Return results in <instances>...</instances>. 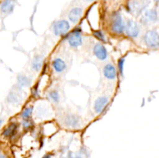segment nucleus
I'll list each match as a JSON object with an SVG mask.
<instances>
[{"label": "nucleus", "instance_id": "obj_1", "mask_svg": "<svg viewBox=\"0 0 159 158\" xmlns=\"http://www.w3.org/2000/svg\"><path fill=\"white\" fill-rule=\"evenodd\" d=\"M144 42L148 47H159V33L156 30H148L144 36Z\"/></svg>", "mask_w": 159, "mask_h": 158}, {"label": "nucleus", "instance_id": "obj_2", "mask_svg": "<svg viewBox=\"0 0 159 158\" xmlns=\"http://www.w3.org/2000/svg\"><path fill=\"white\" fill-rule=\"evenodd\" d=\"M70 29V24L67 20H60L56 21L53 25V32L54 35H65Z\"/></svg>", "mask_w": 159, "mask_h": 158}, {"label": "nucleus", "instance_id": "obj_3", "mask_svg": "<svg viewBox=\"0 0 159 158\" xmlns=\"http://www.w3.org/2000/svg\"><path fill=\"white\" fill-rule=\"evenodd\" d=\"M81 29H75L68 37V42L73 48H77L82 44V37L81 35Z\"/></svg>", "mask_w": 159, "mask_h": 158}, {"label": "nucleus", "instance_id": "obj_4", "mask_svg": "<svg viewBox=\"0 0 159 158\" xmlns=\"http://www.w3.org/2000/svg\"><path fill=\"white\" fill-rule=\"evenodd\" d=\"M125 31L127 35L132 38H135L139 35L140 28L138 23L134 20H129L125 26Z\"/></svg>", "mask_w": 159, "mask_h": 158}, {"label": "nucleus", "instance_id": "obj_5", "mask_svg": "<svg viewBox=\"0 0 159 158\" xmlns=\"http://www.w3.org/2000/svg\"><path fill=\"white\" fill-rule=\"evenodd\" d=\"M125 29L124 20L120 15H116L112 23V30L117 34L122 33Z\"/></svg>", "mask_w": 159, "mask_h": 158}, {"label": "nucleus", "instance_id": "obj_6", "mask_svg": "<svg viewBox=\"0 0 159 158\" xmlns=\"http://www.w3.org/2000/svg\"><path fill=\"white\" fill-rule=\"evenodd\" d=\"M93 54L99 60H104L108 57V52L105 46L101 43H96L93 47Z\"/></svg>", "mask_w": 159, "mask_h": 158}, {"label": "nucleus", "instance_id": "obj_7", "mask_svg": "<svg viewBox=\"0 0 159 158\" xmlns=\"http://www.w3.org/2000/svg\"><path fill=\"white\" fill-rule=\"evenodd\" d=\"M109 103V99L107 97L105 96H102V97H99L94 102V111L96 113H101L104 110L107 105Z\"/></svg>", "mask_w": 159, "mask_h": 158}, {"label": "nucleus", "instance_id": "obj_8", "mask_svg": "<svg viewBox=\"0 0 159 158\" xmlns=\"http://www.w3.org/2000/svg\"><path fill=\"white\" fill-rule=\"evenodd\" d=\"M103 75L108 80H114L116 77V70L114 65L111 64H107L103 68Z\"/></svg>", "mask_w": 159, "mask_h": 158}, {"label": "nucleus", "instance_id": "obj_9", "mask_svg": "<svg viewBox=\"0 0 159 158\" xmlns=\"http://www.w3.org/2000/svg\"><path fill=\"white\" fill-rule=\"evenodd\" d=\"M82 14H83V10H82V9H81V8L79 7H75L70 10L68 16L71 23H75L80 20L81 17L82 16Z\"/></svg>", "mask_w": 159, "mask_h": 158}, {"label": "nucleus", "instance_id": "obj_10", "mask_svg": "<svg viewBox=\"0 0 159 158\" xmlns=\"http://www.w3.org/2000/svg\"><path fill=\"white\" fill-rule=\"evenodd\" d=\"M15 2L13 0H4L1 5V12L3 14H9L13 10Z\"/></svg>", "mask_w": 159, "mask_h": 158}, {"label": "nucleus", "instance_id": "obj_11", "mask_svg": "<svg viewBox=\"0 0 159 158\" xmlns=\"http://www.w3.org/2000/svg\"><path fill=\"white\" fill-rule=\"evenodd\" d=\"M64 123L67 126L76 128V127L79 126V125H80V121H79V119L77 116L70 115V116H68L65 117V120H64Z\"/></svg>", "mask_w": 159, "mask_h": 158}, {"label": "nucleus", "instance_id": "obj_12", "mask_svg": "<svg viewBox=\"0 0 159 158\" xmlns=\"http://www.w3.org/2000/svg\"><path fill=\"white\" fill-rule=\"evenodd\" d=\"M52 66L57 73H61L66 69V63L61 58H56L53 60Z\"/></svg>", "mask_w": 159, "mask_h": 158}, {"label": "nucleus", "instance_id": "obj_13", "mask_svg": "<svg viewBox=\"0 0 159 158\" xmlns=\"http://www.w3.org/2000/svg\"><path fill=\"white\" fill-rule=\"evenodd\" d=\"M17 129V125L16 123H12L6 129H5L2 133V136L4 137H11L16 133Z\"/></svg>", "mask_w": 159, "mask_h": 158}, {"label": "nucleus", "instance_id": "obj_14", "mask_svg": "<svg viewBox=\"0 0 159 158\" xmlns=\"http://www.w3.org/2000/svg\"><path fill=\"white\" fill-rule=\"evenodd\" d=\"M43 65V57L41 56L37 55L34 57L32 61V68L36 71H39Z\"/></svg>", "mask_w": 159, "mask_h": 158}, {"label": "nucleus", "instance_id": "obj_15", "mask_svg": "<svg viewBox=\"0 0 159 158\" xmlns=\"http://www.w3.org/2000/svg\"><path fill=\"white\" fill-rule=\"evenodd\" d=\"M17 81L20 87H28L31 84L30 78L26 75H19L17 77Z\"/></svg>", "mask_w": 159, "mask_h": 158}, {"label": "nucleus", "instance_id": "obj_16", "mask_svg": "<svg viewBox=\"0 0 159 158\" xmlns=\"http://www.w3.org/2000/svg\"><path fill=\"white\" fill-rule=\"evenodd\" d=\"M145 15L146 17L151 21H156L157 19H158V13H157V11L155 9H151V10L148 11Z\"/></svg>", "mask_w": 159, "mask_h": 158}, {"label": "nucleus", "instance_id": "obj_17", "mask_svg": "<svg viewBox=\"0 0 159 158\" xmlns=\"http://www.w3.org/2000/svg\"><path fill=\"white\" fill-rule=\"evenodd\" d=\"M20 96L18 95V94H16V93L15 92H11L10 94H9V96H8V101H9L10 103L12 104H16L20 102Z\"/></svg>", "mask_w": 159, "mask_h": 158}, {"label": "nucleus", "instance_id": "obj_18", "mask_svg": "<svg viewBox=\"0 0 159 158\" xmlns=\"http://www.w3.org/2000/svg\"><path fill=\"white\" fill-rule=\"evenodd\" d=\"M32 112H33V107H28V108H25L23 110V112H22V118L23 119H28L30 117L31 114H32Z\"/></svg>", "mask_w": 159, "mask_h": 158}, {"label": "nucleus", "instance_id": "obj_19", "mask_svg": "<svg viewBox=\"0 0 159 158\" xmlns=\"http://www.w3.org/2000/svg\"><path fill=\"white\" fill-rule=\"evenodd\" d=\"M49 98L54 102H58L60 101V95L57 91H51L49 93Z\"/></svg>", "mask_w": 159, "mask_h": 158}, {"label": "nucleus", "instance_id": "obj_20", "mask_svg": "<svg viewBox=\"0 0 159 158\" xmlns=\"http://www.w3.org/2000/svg\"><path fill=\"white\" fill-rule=\"evenodd\" d=\"M93 35L94 37H96V39L99 40V41H102V42H105V37H104V34L102 33V32L101 30H96L93 32Z\"/></svg>", "mask_w": 159, "mask_h": 158}, {"label": "nucleus", "instance_id": "obj_21", "mask_svg": "<svg viewBox=\"0 0 159 158\" xmlns=\"http://www.w3.org/2000/svg\"><path fill=\"white\" fill-rule=\"evenodd\" d=\"M124 61H125V59L124 57L118 60V68H119L120 71V74H123V71H124Z\"/></svg>", "mask_w": 159, "mask_h": 158}, {"label": "nucleus", "instance_id": "obj_22", "mask_svg": "<svg viewBox=\"0 0 159 158\" xmlns=\"http://www.w3.org/2000/svg\"><path fill=\"white\" fill-rule=\"evenodd\" d=\"M23 125L24 129H29L30 127L31 126V123L30 122H29V121L27 120V119H24L23 122Z\"/></svg>", "mask_w": 159, "mask_h": 158}, {"label": "nucleus", "instance_id": "obj_23", "mask_svg": "<svg viewBox=\"0 0 159 158\" xmlns=\"http://www.w3.org/2000/svg\"><path fill=\"white\" fill-rule=\"evenodd\" d=\"M43 158H51V156L50 154H46L45 156H43Z\"/></svg>", "mask_w": 159, "mask_h": 158}, {"label": "nucleus", "instance_id": "obj_24", "mask_svg": "<svg viewBox=\"0 0 159 158\" xmlns=\"http://www.w3.org/2000/svg\"><path fill=\"white\" fill-rule=\"evenodd\" d=\"M1 158H6V156H4V155L2 154V155H1Z\"/></svg>", "mask_w": 159, "mask_h": 158}, {"label": "nucleus", "instance_id": "obj_25", "mask_svg": "<svg viewBox=\"0 0 159 158\" xmlns=\"http://www.w3.org/2000/svg\"><path fill=\"white\" fill-rule=\"evenodd\" d=\"M86 1H88V2H93V0H86Z\"/></svg>", "mask_w": 159, "mask_h": 158}, {"label": "nucleus", "instance_id": "obj_26", "mask_svg": "<svg viewBox=\"0 0 159 158\" xmlns=\"http://www.w3.org/2000/svg\"><path fill=\"white\" fill-rule=\"evenodd\" d=\"M159 0H155V2H158Z\"/></svg>", "mask_w": 159, "mask_h": 158}, {"label": "nucleus", "instance_id": "obj_27", "mask_svg": "<svg viewBox=\"0 0 159 158\" xmlns=\"http://www.w3.org/2000/svg\"><path fill=\"white\" fill-rule=\"evenodd\" d=\"M77 158H79V157H77Z\"/></svg>", "mask_w": 159, "mask_h": 158}]
</instances>
